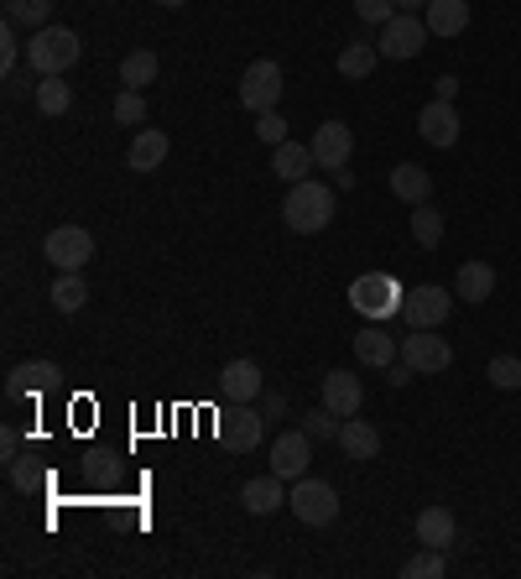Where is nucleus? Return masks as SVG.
<instances>
[{
  "label": "nucleus",
  "mask_w": 521,
  "mask_h": 579,
  "mask_svg": "<svg viewBox=\"0 0 521 579\" xmlns=\"http://www.w3.org/2000/svg\"><path fill=\"white\" fill-rule=\"evenodd\" d=\"M329 219H334V189H324L318 178L292 183L282 204V225L292 236H318V230H329Z\"/></svg>",
  "instance_id": "obj_1"
},
{
  "label": "nucleus",
  "mask_w": 521,
  "mask_h": 579,
  "mask_svg": "<svg viewBox=\"0 0 521 579\" xmlns=\"http://www.w3.org/2000/svg\"><path fill=\"white\" fill-rule=\"evenodd\" d=\"M78 52L84 43L73 37L69 26H43V32H32V43H26V63L37 79H52V73H69L78 63Z\"/></svg>",
  "instance_id": "obj_2"
},
{
  "label": "nucleus",
  "mask_w": 521,
  "mask_h": 579,
  "mask_svg": "<svg viewBox=\"0 0 521 579\" xmlns=\"http://www.w3.org/2000/svg\"><path fill=\"white\" fill-rule=\"evenodd\" d=\"M277 105H282V63L256 58L251 69L240 73V110L266 116V110H277Z\"/></svg>",
  "instance_id": "obj_3"
},
{
  "label": "nucleus",
  "mask_w": 521,
  "mask_h": 579,
  "mask_svg": "<svg viewBox=\"0 0 521 579\" xmlns=\"http://www.w3.org/2000/svg\"><path fill=\"white\" fill-rule=\"evenodd\" d=\"M287 507L298 511V522H308V528H329L334 517H339V491L329 481L303 475V481H292V491H287Z\"/></svg>",
  "instance_id": "obj_4"
},
{
  "label": "nucleus",
  "mask_w": 521,
  "mask_h": 579,
  "mask_svg": "<svg viewBox=\"0 0 521 579\" xmlns=\"http://www.w3.org/2000/svg\"><path fill=\"white\" fill-rule=\"evenodd\" d=\"M427 37H433V32H427V22L423 16H417V11H397V16H391V22L380 26V58H397V63H407V58H417V52L427 48Z\"/></svg>",
  "instance_id": "obj_5"
},
{
  "label": "nucleus",
  "mask_w": 521,
  "mask_h": 579,
  "mask_svg": "<svg viewBox=\"0 0 521 579\" xmlns=\"http://www.w3.org/2000/svg\"><path fill=\"white\" fill-rule=\"evenodd\" d=\"M350 303L365 318H391V314H402V288L386 272H365V277L350 282Z\"/></svg>",
  "instance_id": "obj_6"
},
{
  "label": "nucleus",
  "mask_w": 521,
  "mask_h": 579,
  "mask_svg": "<svg viewBox=\"0 0 521 579\" xmlns=\"http://www.w3.org/2000/svg\"><path fill=\"white\" fill-rule=\"evenodd\" d=\"M43 256H48L58 272H84L89 256H95V236L84 225H58L48 241H43Z\"/></svg>",
  "instance_id": "obj_7"
},
{
  "label": "nucleus",
  "mask_w": 521,
  "mask_h": 579,
  "mask_svg": "<svg viewBox=\"0 0 521 579\" xmlns=\"http://www.w3.org/2000/svg\"><path fill=\"white\" fill-rule=\"evenodd\" d=\"M449 309H453V292L438 288V282H423V288H412L402 298L407 329H438V324H449Z\"/></svg>",
  "instance_id": "obj_8"
},
{
  "label": "nucleus",
  "mask_w": 521,
  "mask_h": 579,
  "mask_svg": "<svg viewBox=\"0 0 521 579\" xmlns=\"http://www.w3.org/2000/svg\"><path fill=\"white\" fill-rule=\"evenodd\" d=\"M402 361L417 371V376H438V371H449L453 365V345L444 335H433V329H412L402 339Z\"/></svg>",
  "instance_id": "obj_9"
},
{
  "label": "nucleus",
  "mask_w": 521,
  "mask_h": 579,
  "mask_svg": "<svg viewBox=\"0 0 521 579\" xmlns=\"http://www.w3.org/2000/svg\"><path fill=\"white\" fill-rule=\"evenodd\" d=\"M308 459H313V434L308 429H282L277 444H271V475L303 481V475H308Z\"/></svg>",
  "instance_id": "obj_10"
},
{
  "label": "nucleus",
  "mask_w": 521,
  "mask_h": 579,
  "mask_svg": "<svg viewBox=\"0 0 521 579\" xmlns=\"http://www.w3.org/2000/svg\"><path fill=\"white\" fill-rule=\"evenodd\" d=\"M459 131H464V121H459L453 99H433V105H423V116H417V136H423L427 146L449 152V146L459 142Z\"/></svg>",
  "instance_id": "obj_11"
},
{
  "label": "nucleus",
  "mask_w": 521,
  "mask_h": 579,
  "mask_svg": "<svg viewBox=\"0 0 521 579\" xmlns=\"http://www.w3.org/2000/svg\"><path fill=\"white\" fill-rule=\"evenodd\" d=\"M313 162L318 168H329V172H339L344 162H350V152H355V136H350V125L344 121H324L318 131H313Z\"/></svg>",
  "instance_id": "obj_12"
},
{
  "label": "nucleus",
  "mask_w": 521,
  "mask_h": 579,
  "mask_svg": "<svg viewBox=\"0 0 521 579\" xmlns=\"http://www.w3.org/2000/svg\"><path fill=\"white\" fill-rule=\"evenodd\" d=\"M324 408L339 412V418H355L365 408V386H360L355 371H329L324 376Z\"/></svg>",
  "instance_id": "obj_13"
},
{
  "label": "nucleus",
  "mask_w": 521,
  "mask_h": 579,
  "mask_svg": "<svg viewBox=\"0 0 521 579\" xmlns=\"http://www.w3.org/2000/svg\"><path fill=\"white\" fill-rule=\"evenodd\" d=\"M219 391H225V402H260V365L256 361H230L219 371Z\"/></svg>",
  "instance_id": "obj_14"
},
{
  "label": "nucleus",
  "mask_w": 521,
  "mask_h": 579,
  "mask_svg": "<svg viewBox=\"0 0 521 579\" xmlns=\"http://www.w3.org/2000/svg\"><path fill=\"white\" fill-rule=\"evenodd\" d=\"M167 152H172L167 131L146 125V131H136V142H131V152H125V168L131 172H157L167 162Z\"/></svg>",
  "instance_id": "obj_15"
},
{
  "label": "nucleus",
  "mask_w": 521,
  "mask_h": 579,
  "mask_svg": "<svg viewBox=\"0 0 521 579\" xmlns=\"http://www.w3.org/2000/svg\"><path fill=\"white\" fill-rule=\"evenodd\" d=\"M453 538H459V522H453L449 507H423L417 511V543H423V548H444V554H449Z\"/></svg>",
  "instance_id": "obj_16"
},
{
  "label": "nucleus",
  "mask_w": 521,
  "mask_h": 579,
  "mask_svg": "<svg viewBox=\"0 0 521 579\" xmlns=\"http://www.w3.org/2000/svg\"><path fill=\"white\" fill-rule=\"evenodd\" d=\"M260 423H266V412L256 402H240V412H230V423H225V444L240 449V455H251L260 444Z\"/></svg>",
  "instance_id": "obj_17"
},
{
  "label": "nucleus",
  "mask_w": 521,
  "mask_h": 579,
  "mask_svg": "<svg viewBox=\"0 0 521 579\" xmlns=\"http://www.w3.org/2000/svg\"><path fill=\"white\" fill-rule=\"evenodd\" d=\"M313 168H318V162H313V146H303V142H282L271 152V172L282 178L287 189L303 183V178H313Z\"/></svg>",
  "instance_id": "obj_18"
},
{
  "label": "nucleus",
  "mask_w": 521,
  "mask_h": 579,
  "mask_svg": "<svg viewBox=\"0 0 521 579\" xmlns=\"http://www.w3.org/2000/svg\"><path fill=\"white\" fill-rule=\"evenodd\" d=\"M496 292V266L490 262H464L459 277H453V298L459 303H485Z\"/></svg>",
  "instance_id": "obj_19"
},
{
  "label": "nucleus",
  "mask_w": 521,
  "mask_h": 579,
  "mask_svg": "<svg viewBox=\"0 0 521 579\" xmlns=\"http://www.w3.org/2000/svg\"><path fill=\"white\" fill-rule=\"evenodd\" d=\"M282 475H256V481L240 485V507L251 511V517H271V511L282 507Z\"/></svg>",
  "instance_id": "obj_20"
},
{
  "label": "nucleus",
  "mask_w": 521,
  "mask_h": 579,
  "mask_svg": "<svg viewBox=\"0 0 521 579\" xmlns=\"http://www.w3.org/2000/svg\"><path fill=\"white\" fill-rule=\"evenodd\" d=\"M427 32L433 37H459L470 26V0H427Z\"/></svg>",
  "instance_id": "obj_21"
},
{
  "label": "nucleus",
  "mask_w": 521,
  "mask_h": 579,
  "mask_svg": "<svg viewBox=\"0 0 521 579\" xmlns=\"http://www.w3.org/2000/svg\"><path fill=\"white\" fill-rule=\"evenodd\" d=\"M391 193H397L402 204H427V198H433V172L417 168V162H397V168H391Z\"/></svg>",
  "instance_id": "obj_22"
},
{
  "label": "nucleus",
  "mask_w": 521,
  "mask_h": 579,
  "mask_svg": "<svg viewBox=\"0 0 521 579\" xmlns=\"http://www.w3.org/2000/svg\"><path fill=\"white\" fill-rule=\"evenodd\" d=\"M339 449L355 459V465H365V459L380 455V434L365 423V418H344V429H339Z\"/></svg>",
  "instance_id": "obj_23"
},
{
  "label": "nucleus",
  "mask_w": 521,
  "mask_h": 579,
  "mask_svg": "<svg viewBox=\"0 0 521 579\" xmlns=\"http://www.w3.org/2000/svg\"><path fill=\"white\" fill-rule=\"evenodd\" d=\"M355 355H360L365 365H380V371H386V365L402 355V345H397V335H386L380 324H371L365 335H355Z\"/></svg>",
  "instance_id": "obj_24"
},
{
  "label": "nucleus",
  "mask_w": 521,
  "mask_h": 579,
  "mask_svg": "<svg viewBox=\"0 0 521 579\" xmlns=\"http://www.w3.org/2000/svg\"><path fill=\"white\" fill-rule=\"evenodd\" d=\"M376 63H380V48L376 43H365V32H360L355 43H350V48L339 52V73H344V79H371V73H376Z\"/></svg>",
  "instance_id": "obj_25"
},
{
  "label": "nucleus",
  "mask_w": 521,
  "mask_h": 579,
  "mask_svg": "<svg viewBox=\"0 0 521 579\" xmlns=\"http://www.w3.org/2000/svg\"><path fill=\"white\" fill-rule=\"evenodd\" d=\"M58 376H63V371H58L52 361H26V365H16V371H11V386H5V391H11V397H26V391H43V386H52Z\"/></svg>",
  "instance_id": "obj_26"
},
{
  "label": "nucleus",
  "mask_w": 521,
  "mask_h": 579,
  "mask_svg": "<svg viewBox=\"0 0 521 579\" xmlns=\"http://www.w3.org/2000/svg\"><path fill=\"white\" fill-rule=\"evenodd\" d=\"M157 52H146V48H136V52H125L120 58V84L125 89H146V84H157Z\"/></svg>",
  "instance_id": "obj_27"
},
{
  "label": "nucleus",
  "mask_w": 521,
  "mask_h": 579,
  "mask_svg": "<svg viewBox=\"0 0 521 579\" xmlns=\"http://www.w3.org/2000/svg\"><path fill=\"white\" fill-rule=\"evenodd\" d=\"M32 105H37L43 116H69L73 89L63 84V73H52V79H37V89H32Z\"/></svg>",
  "instance_id": "obj_28"
},
{
  "label": "nucleus",
  "mask_w": 521,
  "mask_h": 579,
  "mask_svg": "<svg viewBox=\"0 0 521 579\" xmlns=\"http://www.w3.org/2000/svg\"><path fill=\"white\" fill-rule=\"evenodd\" d=\"M84 303H89V282H84L78 272H63V277L52 282V309H58V314H78Z\"/></svg>",
  "instance_id": "obj_29"
},
{
  "label": "nucleus",
  "mask_w": 521,
  "mask_h": 579,
  "mask_svg": "<svg viewBox=\"0 0 521 579\" xmlns=\"http://www.w3.org/2000/svg\"><path fill=\"white\" fill-rule=\"evenodd\" d=\"M5 22L43 32V26H52V0H5Z\"/></svg>",
  "instance_id": "obj_30"
},
{
  "label": "nucleus",
  "mask_w": 521,
  "mask_h": 579,
  "mask_svg": "<svg viewBox=\"0 0 521 579\" xmlns=\"http://www.w3.org/2000/svg\"><path fill=\"white\" fill-rule=\"evenodd\" d=\"M412 241L423 245V251H438V245H444V215L417 204V209H412Z\"/></svg>",
  "instance_id": "obj_31"
},
{
  "label": "nucleus",
  "mask_w": 521,
  "mask_h": 579,
  "mask_svg": "<svg viewBox=\"0 0 521 579\" xmlns=\"http://www.w3.org/2000/svg\"><path fill=\"white\" fill-rule=\"evenodd\" d=\"M485 376H490L496 391H521V355H490Z\"/></svg>",
  "instance_id": "obj_32"
},
{
  "label": "nucleus",
  "mask_w": 521,
  "mask_h": 579,
  "mask_svg": "<svg viewBox=\"0 0 521 579\" xmlns=\"http://www.w3.org/2000/svg\"><path fill=\"white\" fill-rule=\"evenodd\" d=\"M444 569H449V564H444V548H423V554H412V558L402 564V575H407V579H438Z\"/></svg>",
  "instance_id": "obj_33"
},
{
  "label": "nucleus",
  "mask_w": 521,
  "mask_h": 579,
  "mask_svg": "<svg viewBox=\"0 0 521 579\" xmlns=\"http://www.w3.org/2000/svg\"><path fill=\"white\" fill-rule=\"evenodd\" d=\"M303 429H308L313 438H324V444H329V438L339 444V429H344V418H339V412H329L324 402H318V408H313L308 418H303Z\"/></svg>",
  "instance_id": "obj_34"
},
{
  "label": "nucleus",
  "mask_w": 521,
  "mask_h": 579,
  "mask_svg": "<svg viewBox=\"0 0 521 579\" xmlns=\"http://www.w3.org/2000/svg\"><path fill=\"white\" fill-rule=\"evenodd\" d=\"M116 121H120V125H142V121H146V99H142V89H120V95H116Z\"/></svg>",
  "instance_id": "obj_35"
},
{
  "label": "nucleus",
  "mask_w": 521,
  "mask_h": 579,
  "mask_svg": "<svg viewBox=\"0 0 521 579\" xmlns=\"http://www.w3.org/2000/svg\"><path fill=\"white\" fill-rule=\"evenodd\" d=\"M355 11H360V22L365 26H386L391 16H397V0H355Z\"/></svg>",
  "instance_id": "obj_36"
},
{
  "label": "nucleus",
  "mask_w": 521,
  "mask_h": 579,
  "mask_svg": "<svg viewBox=\"0 0 521 579\" xmlns=\"http://www.w3.org/2000/svg\"><path fill=\"white\" fill-rule=\"evenodd\" d=\"M256 136L266 146H282L287 142V121L277 116V110H266V116H256Z\"/></svg>",
  "instance_id": "obj_37"
},
{
  "label": "nucleus",
  "mask_w": 521,
  "mask_h": 579,
  "mask_svg": "<svg viewBox=\"0 0 521 579\" xmlns=\"http://www.w3.org/2000/svg\"><path fill=\"white\" fill-rule=\"evenodd\" d=\"M412 376H417V371H412V365H407L402 355H397V361L386 365V382H391V386H407V382H412Z\"/></svg>",
  "instance_id": "obj_38"
},
{
  "label": "nucleus",
  "mask_w": 521,
  "mask_h": 579,
  "mask_svg": "<svg viewBox=\"0 0 521 579\" xmlns=\"http://www.w3.org/2000/svg\"><path fill=\"white\" fill-rule=\"evenodd\" d=\"M260 412H266V418H287V391H271V397H260Z\"/></svg>",
  "instance_id": "obj_39"
},
{
  "label": "nucleus",
  "mask_w": 521,
  "mask_h": 579,
  "mask_svg": "<svg viewBox=\"0 0 521 579\" xmlns=\"http://www.w3.org/2000/svg\"><path fill=\"white\" fill-rule=\"evenodd\" d=\"M433 89H438V99H453V95H459V84H453L449 73H444V79H438V84H433Z\"/></svg>",
  "instance_id": "obj_40"
},
{
  "label": "nucleus",
  "mask_w": 521,
  "mask_h": 579,
  "mask_svg": "<svg viewBox=\"0 0 521 579\" xmlns=\"http://www.w3.org/2000/svg\"><path fill=\"white\" fill-rule=\"evenodd\" d=\"M26 84H32V79H22V73H5V89H11V95H26Z\"/></svg>",
  "instance_id": "obj_41"
},
{
  "label": "nucleus",
  "mask_w": 521,
  "mask_h": 579,
  "mask_svg": "<svg viewBox=\"0 0 521 579\" xmlns=\"http://www.w3.org/2000/svg\"><path fill=\"white\" fill-rule=\"evenodd\" d=\"M397 11H427V0H397Z\"/></svg>",
  "instance_id": "obj_42"
},
{
  "label": "nucleus",
  "mask_w": 521,
  "mask_h": 579,
  "mask_svg": "<svg viewBox=\"0 0 521 579\" xmlns=\"http://www.w3.org/2000/svg\"><path fill=\"white\" fill-rule=\"evenodd\" d=\"M157 5H167V11H178V5H189V0H157Z\"/></svg>",
  "instance_id": "obj_43"
}]
</instances>
